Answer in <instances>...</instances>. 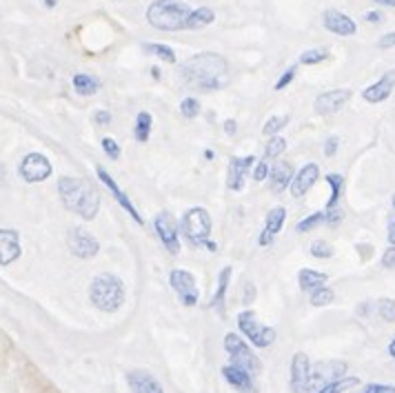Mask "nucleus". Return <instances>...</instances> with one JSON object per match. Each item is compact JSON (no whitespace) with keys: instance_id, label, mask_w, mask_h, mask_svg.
<instances>
[{"instance_id":"0eeeda50","label":"nucleus","mask_w":395,"mask_h":393,"mask_svg":"<svg viewBox=\"0 0 395 393\" xmlns=\"http://www.w3.org/2000/svg\"><path fill=\"white\" fill-rule=\"evenodd\" d=\"M238 325H240V331L255 347H269L275 340V331L269 327H262L258 320H255L253 311H242L238 316Z\"/></svg>"},{"instance_id":"dca6fc26","label":"nucleus","mask_w":395,"mask_h":393,"mask_svg":"<svg viewBox=\"0 0 395 393\" xmlns=\"http://www.w3.org/2000/svg\"><path fill=\"white\" fill-rule=\"evenodd\" d=\"M395 89V69L393 71H386L380 81H375L373 85H369L364 91H362V98L371 105H378V103H384L386 98L393 93Z\"/></svg>"},{"instance_id":"6ab92c4d","label":"nucleus","mask_w":395,"mask_h":393,"mask_svg":"<svg viewBox=\"0 0 395 393\" xmlns=\"http://www.w3.org/2000/svg\"><path fill=\"white\" fill-rule=\"evenodd\" d=\"M21 255V238L14 229H0V265H11Z\"/></svg>"},{"instance_id":"473e14b6","label":"nucleus","mask_w":395,"mask_h":393,"mask_svg":"<svg viewBox=\"0 0 395 393\" xmlns=\"http://www.w3.org/2000/svg\"><path fill=\"white\" fill-rule=\"evenodd\" d=\"M333 298H335V293L329 287H318V289H313V293H311V305L313 307H327V305L333 302Z\"/></svg>"},{"instance_id":"9d476101","label":"nucleus","mask_w":395,"mask_h":393,"mask_svg":"<svg viewBox=\"0 0 395 393\" xmlns=\"http://www.w3.org/2000/svg\"><path fill=\"white\" fill-rule=\"evenodd\" d=\"M322 25L327 31L335 34V36H342V38H351L358 34V25L351 16L338 11V9H327L322 14Z\"/></svg>"},{"instance_id":"2f4dec72","label":"nucleus","mask_w":395,"mask_h":393,"mask_svg":"<svg viewBox=\"0 0 395 393\" xmlns=\"http://www.w3.org/2000/svg\"><path fill=\"white\" fill-rule=\"evenodd\" d=\"M284 218H287V211H284L282 207L271 209L269 215H267V231H269L271 235L280 233V229H282V225H284Z\"/></svg>"},{"instance_id":"c03bdc74","label":"nucleus","mask_w":395,"mask_h":393,"mask_svg":"<svg viewBox=\"0 0 395 393\" xmlns=\"http://www.w3.org/2000/svg\"><path fill=\"white\" fill-rule=\"evenodd\" d=\"M362 393H395L393 384H380V382H371L362 389Z\"/></svg>"},{"instance_id":"4468645a","label":"nucleus","mask_w":395,"mask_h":393,"mask_svg":"<svg viewBox=\"0 0 395 393\" xmlns=\"http://www.w3.org/2000/svg\"><path fill=\"white\" fill-rule=\"evenodd\" d=\"M353 91L351 89H331V91H324L315 98V111L327 116V113H335L340 111L349 101H351Z\"/></svg>"},{"instance_id":"c85d7f7f","label":"nucleus","mask_w":395,"mask_h":393,"mask_svg":"<svg viewBox=\"0 0 395 393\" xmlns=\"http://www.w3.org/2000/svg\"><path fill=\"white\" fill-rule=\"evenodd\" d=\"M151 113L140 111L135 118V138L138 143H147L149 141V133H151Z\"/></svg>"},{"instance_id":"f257e3e1","label":"nucleus","mask_w":395,"mask_h":393,"mask_svg":"<svg viewBox=\"0 0 395 393\" xmlns=\"http://www.w3.org/2000/svg\"><path fill=\"white\" fill-rule=\"evenodd\" d=\"M180 73L191 87H200L202 91L218 89L227 73V61L220 53L205 51L198 53L180 67Z\"/></svg>"},{"instance_id":"58836bf2","label":"nucleus","mask_w":395,"mask_h":393,"mask_svg":"<svg viewBox=\"0 0 395 393\" xmlns=\"http://www.w3.org/2000/svg\"><path fill=\"white\" fill-rule=\"evenodd\" d=\"M378 311H380V316H382L386 322H393V320H395V300L382 298V300L378 302Z\"/></svg>"},{"instance_id":"6e6d98bb","label":"nucleus","mask_w":395,"mask_h":393,"mask_svg":"<svg viewBox=\"0 0 395 393\" xmlns=\"http://www.w3.org/2000/svg\"><path fill=\"white\" fill-rule=\"evenodd\" d=\"M271 240H273V235H271V233H269V231L265 229V233H262V238H260V245H269Z\"/></svg>"},{"instance_id":"79ce46f5","label":"nucleus","mask_w":395,"mask_h":393,"mask_svg":"<svg viewBox=\"0 0 395 393\" xmlns=\"http://www.w3.org/2000/svg\"><path fill=\"white\" fill-rule=\"evenodd\" d=\"M295 71H298V67H289L282 76H280V81L278 83H275V91H282L284 87H289L291 85V81H293V78H295Z\"/></svg>"},{"instance_id":"1a4fd4ad","label":"nucleus","mask_w":395,"mask_h":393,"mask_svg":"<svg viewBox=\"0 0 395 393\" xmlns=\"http://www.w3.org/2000/svg\"><path fill=\"white\" fill-rule=\"evenodd\" d=\"M169 280H171L173 291L178 293V296H180L183 305L193 307L198 302V296H200V291H198V287H195L193 273H189L185 269H175V271H171Z\"/></svg>"},{"instance_id":"5701e85b","label":"nucleus","mask_w":395,"mask_h":393,"mask_svg":"<svg viewBox=\"0 0 395 393\" xmlns=\"http://www.w3.org/2000/svg\"><path fill=\"white\" fill-rule=\"evenodd\" d=\"M293 180V167L289 163H278L273 169H271V175H269V185L273 191H284Z\"/></svg>"},{"instance_id":"3c124183","label":"nucleus","mask_w":395,"mask_h":393,"mask_svg":"<svg viewBox=\"0 0 395 393\" xmlns=\"http://www.w3.org/2000/svg\"><path fill=\"white\" fill-rule=\"evenodd\" d=\"M93 118H96V123L101 125V127L111 123V113H109V111H96V116H93Z\"/></svg>"},{"instance_id":"4be33fe9","label":"nucleus","mask_w":395,"mask_h":393,"mask_svg":"<svg viewBox=\"0 0 395 393\" xmlns=\"http://www.w3.org/2000/svg\"><path fill=\"white\" fill-rule=\"evenodd\" d=\"M253 155H245V158H231L229 165V189H242V178L245 173L253 167Z\"/></svg>"},{"instance_id":"bf43d9fd","label":"nucleus","mask_w":395,"mask_h":393,"mask_svg":"<svg viewBox=\"0 0 395 393\" xmlns=\"http://www.w3.org/2000/svg\"><path fill=\"white\" fill-rule=\"evenodd\" d=\"M58 0H45V7H56Z\"/></svg>"},{"instance_id":"20e7f679","label":"nucleus","mask_w":395,"mask_h":393,"mask_svg":"<svg viewBox=\"0 0 395 393\" xmlns=\"http://www.w3.org/2000/svg\"><path fill=\"white\" fill-rule=\"evenodd\" d=\"M89 298L96 309L113 313L123 307L125 302V285L118 276L111 273H103V276L93 278L91 289H89Z\"/></svg>"},{"instance_id":"ea45409f","label":"nucleus","mask_w":395,"mask_h":393,"mask_svg":"<svg viewBox=\"0 0 395 393\" xmlns=\"http://www.w3.org/2000/svg\"><path fill=\"white\" fill-rule=\"evenodd\" d=\"M180 111L185 118H195L198 111H200V105H198L195 98H185V101L180 103Z\"/></svg>"},{"instance_id":"864d4df0","label":"nucleus","mask_w":395,"mask_h":393,"mask_svg":"<svg viewBox=\"0 0 395 393\" xmlns=\"http://www.w3.org/2000/svg\"><path fill=\"white\" fill-rule=\"evenodd\" d=\"M386 235H389V243H391V245L395 247V220H393V223L389 225V233H386Z\"/></svg>"},{"instance_id":"c9c22d12","label":"nucleus","mask_w":395,"mask_h":393,"mask_svg":"<svg viewBox=\"0 0 395 393\" xmlns=\"http://www.w3.org/2000/svg\"><path fill=\"white\" fill-rule=\"evenodd\" d=\"M287 149V141L280 138V136H275V138L269 141L267 149H265V158L267 160H273V158H278V155Z\"/></svg>"},{"instance_id":"ddd939ff","label":"nucleus","mask_w":395,"mask_h":393,"mask_svg":"<svg viewBox=\"0 0 395 393\" xmlns=\"http://www.w3.org/2000/svg\"><path fill=\"white\" fill-rule=\"evenodd\" d=\"M311 382V362L307 353H295L291 362V389L293 393H307Z\"/></svg>"},{"instance_id":"393cba45","label":"nucleus","mask_w":395,"mask_h":393,"mask_svg":"<svg viewBox=\"0 0 395 393\" xmlns=\"http://www.w3.org/2000/svg\"><path fill=\"white\" fill-rule=\"evenodd\" d=\"M298 280H300V287L304 291H313V289H318V287H324V282L329 280V276H327V273H322V271L302 269L298 273Z\"/></svg>"},{"instance_id":"f3484780","label":"nucleus","mask_w":395,"mask_h":393,"mask_svg":"<svg viewBox=\"0 0 395 393\" xmlns=\"http://www.w3.org/2000/svg\"><path fill=\"white\" fill-rule=\"evenodd\" d=\"M318 178H320V167L313 165V163L304 165L298 173L293 175V180H291V193L295 195V198H302V195H304L315 183H318Z\"/></svg>"},{"instance_id":"49530a36","label":"nucleus","mask_w":395,"mask_h":393,"mask_svg":"<svg viewBox=\"0 0 395 393\" xmlns=\"http://www.w3.org/2000/svg\"><path fill=\"white\" fill-rule=\"evenodd\" d=\"M378 47L380 49H393L395 47V31H389V34H384L380 41H378Z\"/></svg>"},{"instance_id":"4d7b16f0","label":"nucleus","mask_w":395,"mask_h":393,"mask_svg":"<svg viewBox=\"0 0 395 393\" xmlns=\"http://www.w3.org/2000/svg\"><path fill=\"white\" fill-rule=\"evenodd\" d=\"M225 131H227V133H235V123H233V121H227V123H225Z\"/></svg>"},{"instance_id":"f8f14e48","label":"nucleus","mask_w":395,"mask_h":393,"mask_svg":"<svg viewBox=\"0 0 395 393\" xmlns=\"http://www.w3.org/2000/svg\"><path fill=\"white\" fill-rule=\"evenodd\" d=\"M344 373H347V364H344V362H338V360L315 364V367L311 369L309 391H311V389L318 391V389H320V382H322V384H327V382H331V380L344 378Z\"/></svg>"},{"instance_id":"7ed1b4c3","label":"nucleus","mask_w":395,"mask_h":393,"mask_svg":"<svg viewBox=\"0 0 395 393\" xmlns=\"http://www.w3.org/2000/svg\"><path fill=\"white\" fill-rule=\"evenodd\" d=\"M191 9L185 0H153L147 9V23L160 31L185 29Z\"/></svg>"},{"instance_id":"39448f33","label":"nucleus","mask_w":395,"mask_h":393,"mask_svg":"<svg viewBox=\"0 0 395 393\" xmlns=\"http://www.w3.org/2000/svg\"><path fill=\"white\" fill-rule=\"evenodd\" d=\"M183 231L187 238L195 245V247H207L209 251H215L213 243H209V233H211V215L207 209L202 207H193L185 213L183 218Z\"/></svg>"},{"instance_id":"6e6552de","label":"nucleus","mask_w":395,"mask_h":393,"mask_svg":"<svg viewBox=\"0 0 395 393\" xmlns=\"http://www.w3.org/2000/svg\"><path fill=\"white\" fill-rule=\"evenodd\" d=\"M18 173H21L23 180H27V183H43L49 178L51 163L43 153H29L23 158L21 167H18Z\"/></svg>"},{"instance_id":"cd10ccee","label":"nucleus","mask_w":395,"mask_h":393,"mask_svg":"<svg viewBox=\"0 0 395 393\" xmlns=\"http://www.w3.org/2000/svg\"><path fill=\"white\" fill-rule=\"evenodd\" d=\"M327 183L331 185V198H329V203H327V209H333L335 205H338L340 195H342V191H344V178H342L340 173H329V175H327Z\"/></svg>"},{"instance_id":"a878e982","label":"nucleus","mask_w":395,"mask_h":393,"mask_svg":"<svg viewBox=\"0 0 395 393\" xmlns=\"http://www.w3.org/2000/svg\"><path fill=\"white\" fill-rule=\"evenodd\" d=\"M73 87L78 93H83V96H91L96 93L98 89H101V81L89 73H76L73 76Z\"/></svg>"},{"instance_id":"c756f323","label":"nucleus","mask_w":395,"mask_h":393,"mask_svg":"<svg viewBox=\"0 0 395 393\" xmlns=\"http://www.w3.org/2000/svg\"><path fill=\"white\" fill-rule=\"evenodd\" d=\"M229 278H231V269L225 267L222 273H220V282H218V291H215V296L211 300V307L218 309L222 313V305H225V293H227V285H229Z\"/></svg>"},{"instance_id":"f03ea898","label":"nucleus","mask_w":395,"mask_h":393,"mask_svg":"<svg viewBox=\"0 0 395 393\" xmlns=\"http://www.w3.org/2000/svg\"><path fill=\"white\" fill-rule=\"evenodd\" d=\"M58 191L65 207L73 213H78L85 220H93L98 209H101V195L98 191L83 178H71V175H63L58 180Z\"/></svg>"},{"instance_id":"37998d69","label":"nucleus","mask_w":395,"mask_h":393,"mask_svg":"<svg viewBox=\"0 0 395 393\" xmlns=\"http://www.w3.org/2000/svg\"><path fill=\"white\" fill-rule=\"evenodd\" d=\"M342 218H344V213H342V209H338V207H333V209H327L324 211V223H329V225H338V223H342Z\"/></svg>"},{"instance_id":"4c0bfd02","label":"nucleus","mask_w":395,"mask_h":393,"mask_svg":"<svg viewBox=\"0 0 395 393\" xmlns=\"http://www.w3.org/2000/svg\"><path fill=\"white\" fill-rule=\"evenodd\" d=\"M311 255H313V258H331V255H333V247L327 240H315L311 245Z\"/></svg>"},{"instance_id":"052dcab7","label":"nucleus","mask_w":395,"mask_h":393,"mask_svg":"<svg viewBox=\"0 0 395 393\" xmlns=\"http://www.w3.org/2000/svg\"><path fill=\"white\" fill-rule=\"evenodd\" d=\"M393 207H395V195H393Z\"/></svg>"},{"instance_id":"8fccbe9b","label":"nucleus","mask_w":395,"mask_h":393,"mask_svg":"<svg viewBox=\"0 0 395 393\" xmlns=\"http://www.w3.org/2000/svg\"><path fill=\"white\" fill-rule=\"evenodd\" d=\"M267 173H269V165H267V163H260L258 167H255V173H253V178L260 183V180H265V178H267Z\"/></svg>"},{"instance_id":"a211bd4d","label":"nucleus","mask_w":395,"mask_h":393,"mask_svg":"<svg viewBox=\"0 0 395 393\" xmlns=\"http://www.w3.org/2000/svg\"><path fill=\"white\" fill-rule=\"evenodd\" d=\"M222 376H225V380H227L231 387H235L240 393H258V391H255L253 373L247 371V369H242V367H238V364L225 367V369H222Z\"/></svg>"},{"instance_id":"de8ad7c7","label":"nucleus","mask_w":395,"mask_h":393,"mask_svg":"<svg viewBox=\"0 0 395 393\" xmlns=\"http://www.w3.org/2000/svg\"><path fill=\"white\" fill-rule=\"evenodd\" d=\"M364 21L369 25H380V23H384V14L382 11H366L364 14Z\"/></svg>"},{"instance_id":"5fc2aeb1","label":"nucleus","mask_w":395,"mask_h":393,"mask_svg":"<svg viewBox=\"0 0 395 393\" xmlns=\"http://www.w3.org/2000/svg\"><path fill=\"white\" fill-rule=\"evenodd\" d=\"M5 180H7V171H5V165L0 163V187L5 185Z\"/></svg>"},{"instance_id":"e433bc0d","label":"nucleus","mask_w":395,"mask_h":393,"mask_svg":"<svg viewBox=\"0 0 395 393\" xmlns=\"http://www.w3.org/2000/svg\"><path fill=\"white\" fill-rule=\"evenodd\" d=\"M287 123H289V118H287V116H273V118H269V121H267V125H265L262 133H265V136L278 133L282 127H287Z\"/></svg>"},{"instance_id":"72a5a7b5","label":"nucleus","mask_w":395,"mask_h":393,"mask_svg":"<svg viewBox=\"0 0 395 393\" xmlns=\"http://www.w3.org/2000/svg\"><path fill=\"white\" fill-rule=\"evenodd\" d=\"M329 58V51L327 49H307L302 56H300V63L302 65H320Z\"/></svg>"},{"instance_id":"7c9ffc66","label":"nucleus","mask_w":395,"mask_h":393,"mask_svg":"<svg viewBox=\"0 0 395 393\" xmlns=\"http://www.w3.org/2000/svg\"><path fill=\"white\" fill-rule=\"evenodd\" d=\"M145 53H151L155 58H163L165 63H175L178 58H175V51L169 47V45H160V43H147L145 45Z\"/></svg>"},{"instance_id":"423d86ee","label":"nucleus","mask_w":395,"mask_h":393,"mask_svg":"<svg viewBox=\"0 0 395 393\" xmlns=\"http://www.w3.org/2000/svg\"><path fill=\"white\" fill-rule=\"evenodd\" d=\"M225 349L229 351V356L233 360V364H238L251 373H260L262 371V364L260 360L255 358V353L247 347V342L240 338V336H235V333H227V338H225Z\"/></svg>"},{"instance_id":"f704fd0d","label":"nucleus","mask_w":395,"mask_h":393,"mask_svg":"<svg viewBox=\"0 0 395 393\" xmlns=\"http://www.w3.org/2000/svg\"><path fill=\"white\" fill-rule=\"evenodd\" d=\"M322 223H324V211L311 213V215H307L304 220H300V223H298V227H295V231H300V233H307V231L315 229V227H318V225H322Z\"/></svg>"},{"instance_id":"603ef678","label":"nucleus","mask_w":395,"mask_h":393,"mask_svg":"<svg viewBox=\"0 0 395 393\" xmlns=\"http://www.w3.org/2000/svg\"><path fill=\"white\" fill-rule=\"evenodd\" d=\"M375 5H380V7H391L395 9V0H373Z\"/></svg>"},{"instance_id":"13d9d810","label":"nucleus","mask_w":395,"mask_h":393,"mask_svg":"<svg viewBox=\"0 0 395 393\" xmlns=\"http://www.w3.org/2000/svg\"><path fill=\"white\" fill-rule=\"evenodd\" d=\"M389 353H391V358L395 360V338H393V342L389 344Z\"/></svg>"},{"instance_id":"bb28decb","label":"nucleus","mask_w":395,"mask_h":393,"mask_svg":"<svg viewBox=\"0 0 395 393\" xmlns=\"http://www.w3.org/2000/svg\"><path fill=\"white\" fill-rule=\"evenodd\" d=\"M360 384V380L358 378H338V380H331V382H327V384H322L318 391L315 393H344V391H349V389H353V387H358Z\"/></svg>"},{"instance_id":"2eb2a0df","label":"nucleus","mask_w":395,"mask_h":393,"mask_svg":"<svg viewBox=\"0 0 395 393\" xmlns=\"http://www.w3.org/2000/svg\"><path fill=\"white\" fill-rule=\"evenodd\" d=\"M69 249L73 255H78V258H93L98 249H101V245H98V240L85 229H73L69 233Z\"/></svg>"},{"instance_id":"412c9836","label":"nucleus","mask_w":395,"mask_h":393,"mask_svg":"<svg viewBox=\"0 0 395 393\" xmlns=\"http://www.w3.org/2000/svg\"><path fill=\"white\" fill-rule=\"evenodd\" d=\"M96 171H98V178H101V180H103V183L107 185V189H109V191L113 193V198L118 200V205H120V207H123V209H125V211H127V213L131 215V218H133L135 223H143V218H140V213H138V211H135V207L131 205V200L127 198V195H125V193H123L120 189H118V185L113 183V178H111V175L107 173V169H103V167H98Z\"/></svg>"},{"instance_id":"09e8293b","label":"nucleus","mask_w":395,"mask_h":393,"mask_svg":"<svg viewBox=\"0 0 395 393\" xmlns=\"http://www.w3.org/2000/svg\"><path fill=\"white\" fill-rule=\"evenodd\" d=\"M338 147H340V138H335V136H331V138L327 141V145H324V153L329 155H335V151H338Z\"/></svg>"},{"instance_id":"aec40b11","label":"nucleus","mask_w":395,"mask_h":393,"mask_svg":"<svg viewBox=\"0 0 395 393\" xmlns=\"http://www.w3.org/2000/svg\"><path fill=\"white\" fill-rule=\"evenodd\" d=\"M127 384L133 393H165L163 384L158 382L149 371H131L127 373Z\"/></svg>"},{"instance_id":"a19ab883","label":"nucleus","mask_w":395,"mask_h":393,"mask_svg":"<svg viewBox=\"0 0 395 393\" xmlns=\"http://www.w3.org/2000/svg\"><path fill=\"white\" fill-rule=\"evenodd\" d=\"M103 149H105V153L109 155L111 160L120 158V147H118V143L113 138H103Z\"/></svg>"},{"instance_id":"a18cd8bd","label":"nucleus","mask_w":395,"mask_h":393,"mask_svg":"<svg viewBox=\"0 0 395 393\" xmlns=\"http://www.w3.org/2000/svg\"><path fill=\"white\" fill-rule=\"evenodd\" d=\"M382 267L384 269H395V247L391 245L386 251H384V255H382Z\"/></svg>"},{"instance_id":"b1692460","label":"nucleus","mask_w":395,"mask_h":393,"mask_svg":"<svg viewBox=\"0 0 395 393\" xmlns=\"http://www.w3.org/2000/svg\"><path fill=\"white\" fill-rule=\"evenodd\" d=\"M213 21H215V14L211 7H198L189 14L185 29H202V27L211 25Z\"/></svg>"},{"instance_id":"9b49d317","label":"nucleus","mask_w":395,"mask_h":393,"mask_svg":"<svg viewBox=\"0 0 395 393\" xmlns=\"http://www.w3.org/2000/svg\"><path fill=\"white\" fill-rule=\"evenodd\" d=\"M155 231L158 238L163 240V245L169 249V253H178L180 251V243H178V223L169 211L158 213L155 218Z\"/></svg>"}]
</instances>
